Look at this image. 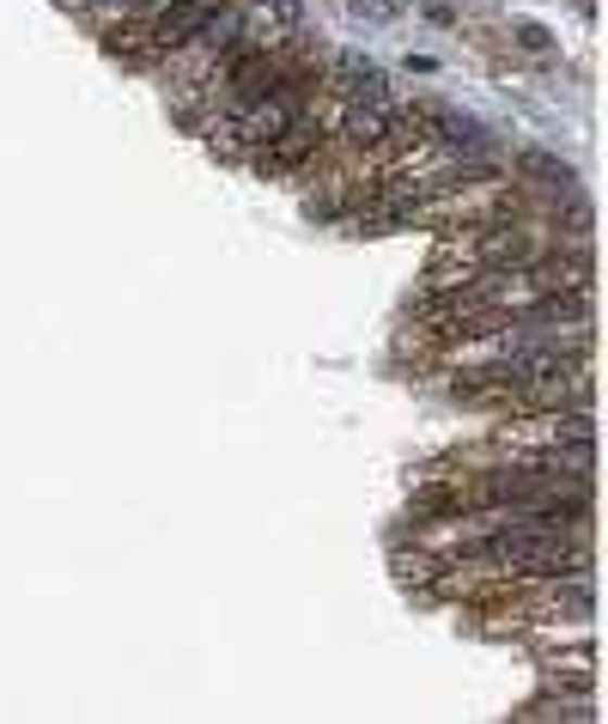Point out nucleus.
<instances>
[{
  "label": "nucleus",
  "mask_w": 608,
  "mask_h": 724,
  "mask_svg": "<svg viewBox=\"0 0 608 724\" xmlns=\"http://www.w3.org/2000/svg\"><path fill=\"white\" fill-rule=\"evenodd\" d=\"M542 676L554 694H596V651L591 646H578L572 658H542Z\"/></svg>",
  "instance_id": "obj_3"
},
{
  "label": "nucleus",
  "mask_w": 608,
  "mask_h": 724,
  "mask_svg": "<svg viewBox=\"0 0 608 724\" xmlns=\"http://www.w3.org/2000/svg\"><path fill=\"white\" fill-rule=\"evenodd\" d=\"M341 98H390V86H383V74L371 62H359V55H334V79H329Z\"/></svg>",
  "instance_id": "obj_4"
},
{
  "label": "nucleus",
  "mask_w": 608,
  "mask_h": 724,
  "mask_svg": "<svg viewBox=\"0 0 608 724\" xmlns=\"http://www.w3.org/2000/svg\"><path fill=\"white\" fill-rule=\"evenodd\" d=\"M322 140H329V128H322V123H317V110H311V116L287 123L274 140L250 147V153H243V165L256 170V177H292V170H304L311 158L322 153Z\"/></svg>",
  "instance_id": "obj_1"
},
{
  "label": "nucleus",
  "mask_w": 608,
  "mask_h": 724,
  "mask_svg": "<svg viewBox=\"0 0 608 724\" xmlns=\"http://www.w3.org/2000/svg\"><path fill=\"white\" fill-rule=\"evenodd\" d=\"M474 499H469V481H444V475H426L408 499V530L420 524H444V518H463Z\"/></svg>",
  "instance_id": "obj_2"
},
{
  "label": "nucleus",
  "mask_w": 608,
  "mask_h": 724,
  "mask_svg": "<svg viewBox=\"0 0 608 724\" xmlns=\"http://www.w3.org/2000/svg\"><path fill=\"white\" fill-rule=\"evenodd\" d=\"M511 37H517L523 49H530V55H547V49H554V37H547L542 25H535V18H517V25H511Z\"/></svg>",
  "instance_id": "obj_5"
}]
</instances>
